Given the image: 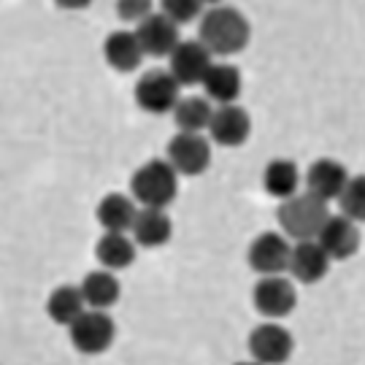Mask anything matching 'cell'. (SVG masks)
<instances>
[{
    "label": "cell",
    "instance_id": "cell-1",
    "mask_svg": "<svg viewBox=\"0 0 365 365\" xmlns=\"http://www.w3.org/2000/svg\"><path fill=\"white\" fill-rule=\"evenodd\" d=\"M252 38V25L244 14L233 6H211L206 14H200L197 25V41L209 49L214 57H233L244 52Z\"/></svg>",
    "mask_w": 365,
    "mask_h": 365
},
{
    "label": "cell",
    "instance_id": "cell-2",
    "mask_svg": "<svg viewBox=\"0 0 365 365\" xmlns=\"http://www.w3.org/2000/svg\"><path fill=\"white\" fill-rule=\"evenodd\" d=\"M130 195L141 206L168 209L179 195V173L168 160H149L133 173Z\"/></svg>",
    "mask_w": 365,
    "mask_h": 365
},
{
    "label": "cell",
    "instance_id": "cell-3",
    "mask_svg": "<svg viewBox=\"0 0 365 365\" xmlns=\"http://www.w3.org/2000/svg\"><path fill=\"white\" fill-rule=\"evenodd\" d=\"M327 203L322 197L312 195V192H295L282 200V206L276 211L279 217V227L282 233L292 238V241H306L319 233L322 222L327 220Z\"/></svg>",
    "mask_w": 365,
    "mask_h": 365
},
{
    "label": "cell",
    "instance_id": "cell-4",
    "mask_svg": "<svg viewBox=\"0 0 365 365\" xmlns=\"http://www.w3.org/2000/svg\"><path fill=\"white\" fill-rule=\"evenodd\" d=\"M68 333H71V344L76 346V352L101 354L114 344L117 327H114V319L106 314V309H90L87 306L68 325Z\"/></svg>",
    "mask_w": 365,
    "mask_h": 365
},
{
    "label": "cell",
    "instance_id": "cell-5",
    "mask_svg": "<svg viewBox=\"0 0 365 365\" xmlns=\"http://www.w3.org/2000/svg\"><path fill=\"white\" fill-rule=\"evenodd\" d=\"M252 303L265 319H284L295 312L298 292L284 274L260 276V282L252 289Z\"/></svg>",
    "mask_w": 365,
    "mask_h": 365
},
{
    "label": "cell",
    "instance_id": "cell-6",
    "mask_svg": "<svg viewBox=\"0 0 365 365\" xmlns=\"http://www.w3.org/2000/svg\"><path fill=\"white\" fill-rule=\"evenodd\" d=\"M165 160L179 176H200L211 165V141L203 133H176L168 141Z\"/></svg>",
    "mask_w": 365,
    "mask_h": 365
},
{
    "label": "cell",
    "instance_id": "cell-7",
    "mask_svg": "<svg viewBox=\"0 0 365 365\" xmlns=\"http://www.w3.org/2000/svg\"><path fill=\"white\" fill-rule=\"evenodd\" d=\"M182 98V84L170 76L168 71H146L135 81V103L146 114H168L173 111L176 101Z\"/></svg>",
    "mask_w": 365,
    "mask_h": 365
},
{
    "label": "cell",
    "instance_id": "cell-8",
    "mask_svg": "<svg viewBox=\"0 0 365 365\" xmlns=\"http://www.w3.org/2000/svg\"><path fill=\"white\" fill-rule=\"evenodd\" d=\"M292 349H295V339L287 327L279 325V319H268L249 333V352L257 363H287Z\"/></svg>",
    "mask_w": 365,
    "mask_h": 365
},
{
    "label": "cell",
    "instance_id": "cell-9",
    "mask_svg": "<svg viewBox=\"0 0 365 365\" xmlns=\"http://www.w3.org/2000/svg\"><path fill=\"white\" fill-rule=\"evenodd\" d=\"M206 130H209V141L225 146V149H235L249 141L252 117L247 108H241L238 103H222L220 108L211 111Z\"/></svg>",
    "mask_w": 365,
    "mask_h": 365
},
{
    "label": "cell",
    "instance_id": "cell-10",
    "mask_svg": "<svg viewBox=\"0 0 365 365\" xmlns=\"http://www.w3.org/2000/svg\"><path fill=\"white\" fill-rule=\"evenodd\" d=\"M165 60H168V73L182 87H195L203 81L209 66L214 63V54L200 41H179Z\"/></svg>",
    "mask_w": 365,
    "mask_h": 365
},
{
    "label": "cell",
    "instance_id": "cell-11",
    "mask_svg": "<svg viewBox=\"0 0 365 365\" xmlns=\"http://www.w3.org/2000/svg\"><path fill=\"white\" fill-rule=\"evenodd\" d=\"M247 260H249V268L260 276L284 274V271H287V260H289L287 235L276 233V230L260 233L249 244Z\"/></svg>",
    "mask_w": 365,
    "mask_h": 365
},
{
    "label": "cell",
    "instance_id": "cell-12",
    "mask_svg": "<svg viewBox=\"0 0 365 365\" xmlns=\"http://www.w3.org/2000/svg\"><path fill=\"white\" fill-rule=\"evenodd\" d=\"M317 244L325 249L330 260H349L354 252L360 249V230H357V222H352L349 217H333L327 214V220L322 222L319 233L314 235Z\"/></svg>",
    "mask_w": 365,
    "mask_h": 365
},
{
    "label": "cell",
    "instance_id": "cell-13",
    "mask_svg": "<svg viewBox=\"0 0 365 365\" xmlns=\"http://www.w3.org/2000/svg\"><path fill=\"white\" fill-rule=\"evenodd\" d=\"M135 36H138V43L144 49V57H155V60H163L173 52V46L179 43V25L170 22L165 14H149L146 19H141L135 25Z\"/></svg>",
    "mask_w": 365,
    "mask_h": 365
},
{
    "label": "cell",
    "instance_id": "cell-14",
    "mask_svg": "<svg viewBox=\"0 0 365 365\" xmlns=\"http://www.w3.org/2000/svg\"><path fill=\"white\" fill-rule=\"evenodd\" d=\"M330 262L333 260L327 257L325 249L317 244V238H306V241H298L295 247H289L287 271L300 284H317L327 276Z\"/></svg>",
    "mask_w": 365,
    "mask_h": 365
},
{
    "label": "cell",
    "instance_id": "cell-15",
    "mask_svg": "<svg viewBox=\"0 0 365 365\" xmlns=\"http://www.w3.org/2000/svg\"><path fill=\"white\" fill-rule=\"evenodd\" d=\"M346 179H349V170L344 168V163L333 160V157H322V160H314L306 170V192L330 203L339 197Z\"/></svg>",
    "mask_w": 365,
    "mask_h": 365
},
{
    "label": "cell",
    "instance_id": "cell-16",
    "mask_svg": "<svg viewBox=\"0 0 365 365\" xmlns=\"http://www.w3.org/2000/svg\"><path fill=\"white\" fill-rule=\"evenodd\" d=\"M130 230H133L135 247L157 249V247H165L170 241V235H173V222H170L165 209L144 206L141 211H135V220H133Z\"/></svg>",
    "mask_w": 365,
    "mask_h": 365
},
{
    "label": "cell",
    "instance_id": "cell-17",
    "mask_svg": "<svg viewBox=\"0 0 365 365\" xmlns=\"http://www.w3.org/2000/svg\"><path fill=\"white\" fill-rule=\"evenodd\" d=\"M103 60L119 73H130L144 63V49L138 43L135 30H114L103 41Z\"/></svg>",
    "mask_w": 365,
    "mask_h": 365
},
{
    "label": "cell",
    "instance_id": "cell-18",
    "mask_svg": "<svg viewBox=\"0 0 365 365\" xmlns=\"http://www.w3.org/2000/svg\"><path fill=\"white\" fill-rule=\"evenodd\" d=\"M200 84H203V90H206V98L220 106L235 103L238 95H241V87H244L238 68L230 66V63H211Z\"/></svg>",
    "mask_w": 365,
    "mask_h": 365
},
{
    "label": "cell",
    "instance_id": "cell-19",
    "mask_svg": "<svg viewBox=\"0 0 365 365\" xmlns=\"http://www.w3.org/2000/svg\"><path fill=\"white\" fill-rule=\"evenodd\" d=\"M78 289H81L84 303L90 309H111L122 298V284H119L117 279V271H108V268L87 274L81 279Z\"/></svg>",
    "mask_w": 365,
    "mask_h": 365
},
{
    "label": "cell",
    "instance_id": "cell-20",
    "mask_svg": "<svg viewBox=\"0 0 365 365\" xmlns=\"http://www.w3.org/2000/svg\"><path fill=\"white\" fill-rule=\"evenodd\" d=\"M95 257L101 262V268L125 271V268H130L133 262H135V241L128 238V233H111V230H106L98 238Z\"/></svg>",
    "mask_w": 365,
    "mask_h": 365
},
{
    "label": "cell",
    "instance_id": "cell-21",
    "mask_svg": "<svg viewBox=\"0 0 365 365\" xmlns=\"http://www.w3.org/2000/svg\"><path fill=\"white\" fill-rule=\"evenodd\" d=\"M135 200L130 195H122V192H111L98 203V222L103 230L111 233H128L130 230L133 220H135Z\"/></svg>",
    "mask_w": 365,
    "mask_h": 365
},
{
    "label": "cell",
    "instance_id": "cell-22",
    "mask_svg": "<svg viewBox=\"0 0 365 365\" xmlns=\"http://www.w3.org/2000/svg\"><path fill=\"white\" fill-rule=\"evenodd\" d=\"M262 187H265V192H268V195L279 197V200L295 195V192H298V187H300L298 163L284 160V157L271 160V163L265 165V170H262Z\"/></svg>",
    "mask_w": 365,
    "mask_h": 365
},
{
    "label": "cell",
    "instance_id": "cell-23",
    "mask_svg": "<svg viewBox=\"0 0 365 365\" xmlns=\"http://www.w3.org/2000/svg\"><path fill=\"white\" fill-rule=\"evenodd\" d=\"M84 309H87L84 295L73 284H63V287L52 289V295L46 298V314H49V319L63 327L71 325Z\"/></svg>",
    "mask_w": 365,
    "mask_h": 365
},
{
    "label": "cell",
    "instance_id": "cell-24",
    "mask_svg": "<svg viewBox=\"0 0 365 365\" xmlns=\"http://www.w3.org/2000/svg\"><path fill=\"white\" fill-rule=\"evenodd\" d=\"M211 111H214V108H211L209 98L190 95V98H179V101H176V106H173V119H176L179 130L203 133L209 128Z\"/></svg>",
    "mask_w": 365,
    "mask_h": 365
},
{
    "label": "cell",
    "instance_id": "cell-25",
    "mask_svg": "<svg viewBox=\"0 0 365 365\" xmlns=\"http://www.w3.org/2000/svg\"><path fill=\"white\" fill-rule=\"evenodd\" d=\"M339 206H341V214L344 217H349L352 222H363L365 220V182L363 176H352V179H346L344 184V190L339 192Z\"/></svg>",
    "mask_w": 365,
    "mask_h": 365
},
{
    "label": "cell",
    "instance_id": "cell-26",
    "mask_svg": "<svg viewBox=\"0 0 365 365\" xmlns=\"http://www.w3.org/2000/svg\"><path fill=\"white\" fill-rule=\"evenodd\" d=\"M160 3H163V14L176 25H190L203 14L200 0H160Z\"/></svg>",
    "mask_w": 365,
    "mask_h": 365
},
{
    "label": "cell",
    "instance_id": "cell-27",
    "mask_svg": "<svg viewBox=\"0 0 365 365\" xmlns=\"http://www.w3.org/2000/svg\"><path fill=\"white\" fill-rule=\"evenodd\" d=\"M152 11H155V0H117L119 19L130 22V25H138Z\"/></svg>",
    "mask_w": 365,
    "mask_h": 365
},
{
    "label": "cell",
    "instance_id": "cell-28",
    "mask_svg": "<svg viewBox=\"0 0 365 365\" xmlns=\"http://www.w3.org/2000/svg\"><path fill=\"white\" fill-rule=\"evenodd\" d=\"M60 9H68V11H81V9H87L92 0H54Z\"/></svg>",
    "mask_w": 365,
    "mask_h": 365
},
{
    "label": "cell",
    "instance_id": "cell-29",
    "mask_svg": "<svg viewBox=\"0 0 365 365\" xmlns=\"http://www.w3.org/2000/svg\"><path fill=\"white\" fill-rule=\"evenodd\" d=\"M203 6H220V3H225V0H200Z\"/></svg>",
    "mask_w": 365,
    "mask_h": 365
}]
</instances>
